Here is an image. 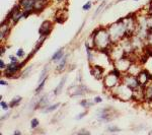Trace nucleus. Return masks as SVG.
<instances>
[{"instance_id": "obj_3", "label": "nucleus", "mask_w": 152, "mask_h": 135, "mask_svg": "<svg viewBox=\"0 0 152 135\" xmlns=\"http://www.w3.org/2000/svg\"><path fill=\"white\" fill-rule=\"evenodd\" d=\"M111 94L113 97L120 101H123V102L133 101V90L129 87L128 85L124 84L123 82H121L115 88H113L111 90Z\"/></svg>"}, {"instance_id": "obj_13", "label": "nucleus", "mask_w": 152, "mask_h": 135, "mask_svg": "<svg viewBox=\"0 0 152 135\" xmlns=\"http://www.w3.org/2000/svg\"><path fill=\"white\" fill-rule=\"evenodd\" d=\"M67 21V9L66 8H59L55 14L54 21L57 23H64Z\"/></svg>"}, {"instance_id": "obj_30", "label": "nucleus", "mask_w": 152, "mask_h": 135, "mask_svg": "<svg viewBox=\"0 0 152 135\" xmlns=\"http://www.w3.org/2000/svg\"><path fill=\"white\" fill-rule=\"evenodd\" d=\"M0 107H1V109L3 110V111H5V112H7L9 110V104H7L6 102H4L3 100L1 101V102H0Z\"/></svg>"}, {"instance_id": "obj_35", "label": "nucleus", "mask_w": 152, "mask_h": 135, "mask_svg": "<svg viewBox=\"0 0 152 135\" xmlns=\"http://www.w3.org/2000/svg\"><path fill=\"white\" fill-rule=\"evenodd\" d=\"M6 64L4 63V61H3V59H0V69H1V72H3L4 70H5V68H6Z\"/></svg>"}, {"instance_id": "obj_42", "label": "nucleus", "mask_w": 152, "mask_h": 135, "mask_svg": "<svg viewBox=\"0 0 152 135\" xmlns=\"http://www.w3.org/2000/svg\"><path fill=\"white\" fill-rule=\"evenodd\" d=\"M84 24H85V23H83L82 24H81V26H80V29H79V31L77 32V34H76V36H78L79 35L80 33H81V31H82V29H83V26H84Z\"/></svg>"}, {"instance_id": "obj_7", "label": "nucleus", "mask_w": 152, "mask_h": 135, "mask_svg": "<svg viewBox=\"0 0 152 135\" xmlns=\"http://www.w3.org/2000/svg\"><path fill=\"white\" fill-rule=\"evenodd\" d=\"M132 62H133V61L131 60V58L126 55L125 57L119 59V60L115 61V62H113V66L118 68V69L124 74V73H127V71H128Z\"/></svg>"}, {"instance_id": "obj_45", "label": "nucleus", "mask_w": 152, "mask_h": 135, "mask_svg": "<svg viewBox=\"0 0 152 135\" xmlns=\"http://www.w3.org/2000/svg\"><path fill=\"white\" fill-rule=\"evenodd\" d=\"M41 1H49V0H41Z\"/></svg>"}, {"instance_id": "obj_17", "label": "nucleus", "mask_w": 152, "mask_h": 135, "mask_svg": "<svg viewBox=\"0 0 152 135\" xmlns=\"http://www.w3.org/2000/svg\"><path fill=\"white\" fill-rule=\"evenodd\" d=\"M36 0H19V5L21 6L23 10H28V9H34Z\"/></svg>"}, {"instance_id": "obj_29", "label": "nucleus", "mask_w": 152, "mask_h": 135, "mask_svg": "<svg viewBox=\"0 0 152 135\" xmlns=\"http://www.w3.org/2000/svg\"><path fill=\"white\" fill-rule=\"evenodd\" d=\"M145 44L147 46L152 48V33H148V35L146 37V40H145Z\"/></svg>"}, {"instance_id": "obj_43", "label": "nucleus", "mask_w": 152, "mask_h": 135, "mask_svg": "<svg viewBox=\"0 0 152 135\" xmlns=\"http://www.w3.org/2000/svg\"><path fill=\"white\" fill-rule=\"evenodd\" d=\"M13 135H21V132L19 131V130H15V131L13 132Z\"/></svg>"}, {"instance_id": "obj_5", "label": "nucleus", "mask_w": 152, "mask_h": 135, "mask_svg": "<svg viewBox=\"0 0 152 135\" xmlns=\"http://www.w3.org/2000/svg\"><path fill=\"white\" fill-rule=\"evenodd\" d=\"M116 116V112L112 109V108H102L99 109L97 112V120L102 123H107L111 122Z\"/></svg>"}, {"instance_id": "obj_31", "label": "nucleus", "mask_w": 152, "mask_h": 135, "mask_svg": "<svg viewBox=\"0 0 152 135\" xmlns=\"http://www.w3.org/2000/svg\"><path fill=\"white\" fill-rule=\"evenodd\" d=\"M107 131L111 132V133H116V132H120L121 131V129L118 128L117 126H110L107 128Z\"/></svg>"}, {"instance_id": "obj_18", "label": "nucleus", "mask_w": 152, "mask_h": 135, "mask_svg": "<svg viewBox=\"0 0 152 135\" xmlns=\"http://www.w3.org/2000/svg\"><path fill=\"white\" fill-rule=\"evenodd\" d=\"M64 50H65V48H64V47L58 49V50L53 54L52 57H51V61H53V62H55V63H58L59 61L61 60V59L64 57V55H65Z\"/></svg>"}, {"instance_id": "obj_15", "label": "nucleus", "mask_w": 152, "mask_h": 135, "mask_svg": "<svg viewBox=\"0 0 152 135\" xmlns=\"http://www.w3.org/2000/svg\"><path fill=\"white\" fill-rule=\"evenodd\" d=\"M141 71H142V64H140L139 62H132L128 71H127V73L134 75V76H138V74Z\"/></svg>"}, {"instance_id": "obj_4", "label": "nucleus", "mask_w": 152, "mask_h": 135, "mask_svg": "<svg viewBox=\"0 0 152 135\" xmlns=\"http://www.w3.org/2000/svg\"><path fill=\"white\" fill-rule=\"evenodd\" d=\"M122 78L118 77L117 75H115L114 73L110 71L107 75H104V77L102 78V83L105 90H107L109 92H111L113 88H115L118 84L121 83Z\"/></svg>"}, {"instance_id": "obj_25", "label": "nucleus", "mask_w": 152, "mask_h": 135, "mask_svg": "<svg viewBox=\"0 0 152 135\" xmlns=\"http://www.w3.org/2000/svg\"><path fill=\"white\" fill-rule=\"evenodd\" d=\"M33 67H34V65H29L24 70H21V72L19 73V77L23 78V79H24V78L28 77V75L31 73V69H33Z\"/></svg>"}, {"instance_id": "obj_19", "label": "nucleus", "mask_w": 152, "mask_h": 135, "mask_svg": "<svg viewBox=\"0 0 152 135\" xmlns=\"http://www.w3.org/2000/svg\"><path fill=\"white\" fill-rule=\"evenodd\" d=\"M68 57H69V54H65L64 57H63L57 63V67H56V71H57V73H60V72H62V71L64 70V68L66 67V65H67Z\"/></svg>"}, {"instance_id": "obj_33", "label": "nucleus", "mask_w": 152, "mask_h": 135, "mask_svg": "<svg viewBox=\"0 0 152 135\" xmlns=\"http://www.w3.org/2000/svg\"><path fill=\"white\" fill-rule=\"evenodd\" d=\"M16 56H18V58H23V57H26V52H24V50L23 48H19L18 50V52H16L15 54Z\"/></svg>"}, {"instance_id": "obj_21", "label": "nucleus", "mask_w": 152, "mask_h": 135, "mask_svg": "<svg viewBox=\"0 0 152 135\" xmlns=\"http://www.w3.org/2000/svg\"><path fill=\"white\" fill-rule=\"evenodd\" d=\"M66 80H67V77H66V76H63L62 78H61V80H60V82L58 83L57 87L54 90V95H59L61 92H62V90H63V87H64V84H65Z\"/></svg>"}, {"instance_id": "obj_10", "label": "nucleus", "mask_w": 152, "mask_h": 135, "mask_svg": "<svg viewBox=\"0 0 152 135\" xmlns=\"http://www.w3.org/2000/svg\"><path fill=\"white\" fill-rule=\"evenodd\" d=\"M53 29V23L50 21H43V23L41 24L40 29H39V34L40 36L43 37H48L50 36V34L52 33Z\"/></svg>"}, {"instance_id": "obj_2", "label": "nucleus", "mask_w": 152, "mask_h": 135, "mask_svg": "<svg viewBox=\"0 0 152 135\" xmlns=\"http://www.w3.org/2000/svg\"><path fill=\"white\" fill-rule=\"evenodd\" d=\"M107 29L110 33L113 43H119L123 39H129L128 35H127L126 26L123 21V18L115 21L114 23L110 24L109 26H107Z\"/></svg>"}, {"instance_id": "obj_40", "label": "nucleus", "mask_w": 152, "mask_h": 135, "mask_svg": "<svg viewBox=\"0 0 152 135\" xmlns=\"http://www.w3.org/2000/svg\"><path fill=\"white\" fill-rule=\"evenodd\" d=\"M0 84H1L2 87H7V85H8V82H7L6 80H4V79H1V80H0Z\"/></svg>"}, {"instance_id": "obj_6", "label": "nucleus", "mask_w": 152, "mask_h": 135, "mask_svg": "<svg viewBox=\"0 0 152 135\" xmlns=\"http://www.w3.org/2000/svg\"><path fill=\"white\" fill-rule=\"evenodd\" d=\"M126 56V52L120 43H113L111 50H110V58L113 62L119 60Z\"/></svg>"}, {"instance_id": "obj_14", "label": "nucleus", "mask_w": 152, "mask_h": 135, "mask_svg": "<svg viewBox=\"0 0 152 135\" xmlns=\"http://www.w3.org/2000/svg\"><path fill=\"white\" fill-rule=\"evenodd\" d=\"M149 71L146 69H142V71L138 74L137 76V79L139 81V84L142 85V87H146L150 81V78H149Z\"/></svg>"}, {"instance_id": "obj_37", "label": "nucleus", "mask_w": 152, "mask_h": 135, "mask_svg": "<svg viewBox=\"0 0 152 135\" xmlns=\"http://www.w3.org/2000/svg\"><path fill=\"white\" fill-rule=\"evenodd\" d=\"M94 101L95 104H99V103L102 102V97H99V95H96V97L94 98Z\"/></svg>"}, {"instance_id": "obj_16", "label": "nucleus", "mask_w": 152, "mask_h": 135, "mask_svg": "<svg viewBox=\"0 0 152 135\" xmlns=\"http://www.w3.org/2000/svg\"><path fill=\"white\" fill-rule=\"evenodd\" d=\"M49 106V95H44L37 101L35 110L37 109H45Z\"/></svg>"}, {"instance_id": "obj_41", "label": "nucleus", "mask_w": 152, "mask_h": 135, "mask_svg": "<svg viewBox=\"0 0 152 135\" xmlns=\"http://www.w3.org/2000/svg\"><path fill=\"white\" fill-rule=\"evenodd\" d=\"M78 134H87V135H89V134H90V132H89V131H87V130H85V129H82L81 131L78 132Z\"/></svg>"}, {"instance_id": "obj_9", "label": "nucleus", "mask_w": 152, "mask_h": 135, "mask_svg": "<svg viewBox=\"0 0 152 135\" xmlns=\"http://www.w3.org/2000/svg\"><path fill=\"white\" fill-rule=\"evenodd\" d=\"M104 70H105V68L99 64L90 65V73H91V75L95 78V79L102 80V78L104 77Z\"/></svg>"}, {"instance_id": "obj_23", "label": "nucleus", "mask_w": 152, "mask_h": 135, "mask_svg": "<svg viewBox=\"0 0 152 135\" xmlns=\"http://www.w3.org/2000/svg\"><path fill=\"white\" fill-rule=\"evenodd\" d=\"M61 106L60 103H56V104H52V105H49L47 108H45V109H43V113H45V114H48V113H51L53 111H56V110L58 109L59 107Z\"/></svg>"}, {"instance_id": "obj_28", "label": "nucleus", "mask_w": 152, "mask_h": 135, "mask_svg": "<svg viewBox=\"0 0 152 135\" xmlns=\"http://www.w3.org/2000/svg\"><path fill=\"white\" fill-rule=\"evenodd\" d=\"M40 126V121H39L38 118H33L31 120V129H38Z\"/></svg>"}, {"instance_id": "obj_24", "label": "nucleus", "mask_w": 152, "mask_h": 135, "mask_svg": "<svg viewBox=\"0 0 152 135\" xmlns=\"http://www.w3.org/2000/svg\"><path fill=\"white\" fill-rule=\"evenodd\" d=\"M21 101H23V98L19 97V95L13 98V99L10 101V103H9V107H10L11 109H13V108L19 106V105H20V103H21Z\"/></svg>"}, {"instance_id": "obj_27", "label": "nucleus", "mask_w": 152, "mask_h": 135, "mask_svg": "<svg viewBox=\"0 0 152 135\" xmlns=\"http://www.w3.org/2000/svg\"><path fill=\"white\" fill-rule=\"evenodd\" d=\"M104 8H105V0H102V2L99 4V7H97L96 10H95V12H94V18H97V16H99V14L100 12H102V10H104Z\"/></svg>"}, {"instance_id": "obj_32", "label": "nucleus", "mask_w": 152, "mask_h": 135, "mask_svg": "<svg viewBox=\"0 0 152 135\" xmlns=\"http://www.w3.org/2000/svg\"><path fill=\"white\" fill-rule=\"evenodd\" d=\"M91 7H92V2L91 1H87L86 3L82 6V9L84 11H88V10H90V9H91Z\"/></svg>"}, {"instance_id": "obj_47", "label": "nucleus", "mask_w": 152, "mask_h": 135, "mask_svg": "<svg viewBox=\"0 0 152 135\" xmlns=\"http://www.w3.org/2000/svg\"><path fill=\"white\" fill-rule=\"evenodd\" d=\"M134 1H138V0H134Z\"/></svg>"}, {"instance_id": "obj_46", "label": "nucleus", "mask_w": 152, "mask_h": 135, "mask_svg": "<svg viewBox=\"0 0 152 135\" xmlns=\"http://www.w3.org/2000/svg\"><path fill=\"white\" fill-rule=\"evenodd\" d=\"M149 134H152V131H150V132H149Z\"/></svg>"}, {"instance_id": "obj_22", "label": "nucleus", "mask_w": 152, "mask_h": 135, "mask_svg": "<svg viewBox=\"0 0 152 135\" xmlns=\"http://www.w3.org/2000/svg\"><path fill=\"white\" fill-rule=\"evenodd\" d=\"M95 104L94 103V100H88V99H83L80 101V103H79V105L81 106L82 108H84V109H89L90 107H92Z\"/></svg>"}, {"instance_id": "obj_11", "label": "nucleus", "mask_w": 152, "mask_h": 135, "mask_svg": "<svg viewBox=\"0 0 152 135\" xmlns=\"http://www.w3.org/2000/svg\"><path fill=\"white\" fill-rule=\"evenodd\" d=\"M11 26L12 24L8 23V21H6L5 19L1 23V29H0V40H1V42L6 40L7 36L10 34Z\"/></svg>"}, {"instance_id": "obj_34", "label": "nucleus", "mask_w": 152, "mask_h": 135, "mask_svg": "<svg viewBox=\"0 0 152 135\" xmlns=\"http://www.w3.org/2000/svg\"><path fill=\"white\" fill-rule=\"evenodd\" d=\"M87 114H88V111H87V109H85V111H83L82 113H79V114H78L77 116L75 117V119L76 120H81L82 118L86 116Z\"/></svg>"}, {"instance_id": "obj_39", "label": "nucleus", "mask_w": 152, "mask_h": 135, "mask_svg": "<svg viewBox=\"0 0 152 135\" xmlns=\"http://www.w3.org/2000/svg\"><path fill=\"white\" fill-rule=\"evenodd\" d=\"M5 52H6V47L5 46H3L2 45L1 46V50H0V56H1V58H2V56L5 54Z\"/></svg>"}, {"instance_id": "obj_38", "label": "nucleus", "mask_w": 152, "mask_h": 135, "mask_svg": "<svg viewBox=\"0 0 152 135\" xmlns=\"http://www.w3.org/2000/svg\"><path fill=\"white\" fill-rule=\"evenodd\" d=\"M18 59L19 58L16 55H9V60H10L11 62H13V61H19Z\"/></svg>"}, {"instance_id": "obj_26", "label": "nucleus", "mask_w": 152, "mask_h": 135, "mask_svg": "<svg viewBox=\"0 0 152 135\" xmlns=\"http://www.w3.org/2000/svg\"><path fill=\"white\" fill-rule=\"evenodd\" d=\"M47 79H48V77L45 78V79H44L42 82L38 83V87H37L36 90H35L36 95H40L41 92H43V90H44V87H45V84H46V81H47Z\"/></svg>"}, {"instance_id": "obj_36", "label": "nucleus", "mask_w": 152, "mask_h": 135, "mask_svg": "<svg viewBox=\"0 0 152 135\" xmlns=\"http://www.w3.org/2000/svg\"><path fill=\"white\" fill-rule=\"evenodd\" d=\"M8 117H10V112H8V111H7V112L5 113V114L3 115V116H1V122L5 121V120H6Z\"/></svg>"}, {"instance_id": "obj_1", "label": "nucleus", "mask_w": 152, "mask_h": 135, "mask_svg": "<svg viewBox=\"0 0 152 135\" xmlns=\"http://www.w3.org/2000/svg\"><path fill=\"white\" fill-rule=\"evenodd\" d=\"M91 37H94L95 50L100 51L110 56V50L113 45L112 38L107 28H97L91 33Z\"/></svg>"}, {"instance_id": "obj_8", "label": "nucleus", "mask_w": 152, "mask_h": 135, "mask_svg": "<svg viewBox=\"0 0 152 135\" xmlns=\"http://www.w3.org/2000/svg\"><path fill=\"white\" fill-rule=\"evenodd\" d=\"M121 82H123L124 84L128 85V87H131L132 90H135V88L140 87L138 79H137V76H134V75L128 74V73H124L123 76H122Z\"/></svg>"}, {"instance_id": "obj_20", "label": "nucleus", "mask_w": 152, "mask_h": 135, "mask_svg": "<svg viewBox=\"0 0 152 135\" xmlns=\"http://www.w3.org/2000/svg\"><path fill=\"white\" fill-rule=\"evenodd\" d=\"M145 94V103H152V82H149L144 88Z\"/></svg>"}, {"instance_id": "obj_44", "label": "nucleus", "mask_w": 152, "mask_h": 135, "mask_svg": "<svg viewBox=\"0 0 152 135\" xmlns=\"http://www.w3.org/2000/svg\"><path fill=\"white\" fill-rule=\"evenodd\" d=\"M122 1H125V0H118V2H122Z\"/></svg>"}, {"instance_id": "obj_12", "label": "nucleus", "mask_w": 152, "mask_h": 135, "mask_svg": "<svg viewBox=\"0 0 152 135\" xmlns=\"http://www.w3.org/2000/svg\"><path fill=\"white\" fill-rule=\"evenodd\" d=\"M144 88L145 87H138L133 90V101L137 103H142L145 101V94H144Z\"/></svg>"}]
</instances>
